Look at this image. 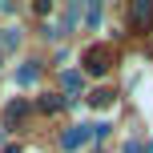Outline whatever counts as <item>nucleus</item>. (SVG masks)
<instances>
[{"instance_id": "f257e3e1", "label": "nucleus", "mask_w": 153, "mask_h": 153, "mask_svg": "<svg viewBox=\"0 0 153 153\" xmlns=\"http://www.w3.org/2000/svg\"><path fill=\"white\" fill-rule=\"evenodd\" d=\"M85 73H89V76H105L109 73V53L101 45H93L89 53H85Z\"/></svg>"}, {"instance_id": "f03ea898", "label": "nucleus", "mask_w": 153, "mask_h": 153, "mask_svg": "<svg viewBox=\"0 0 153 153\" xmlns=\"http://www.w3.org/2000/svg\"><path fill=\"white\" fill-rule=\"evenodd\" d=\"M89 137H93V125H73V129H65L61 145H65V149L73 153V149H81V145H85V141H89Z\"/></svg>"}, {"instance_id": "7ed1b4c3", "label": "nucleus", "mask_w": 153, "mask_h": 153, "mask_svg": "<svg viewBox=\"0 0 153 153\" xmlns=\"http://www.w3.org/2000/svg\"><path fill=\"white\" fill-rule=\"evenodd\" d=\"M129 20H133V28H145V24L153 20V0H137L133 12H129Z\"/></svg>"}, {"instance_id": "20e7f679", "label": "nucleus", "mask_w": 153, "mask_h": 153, "mask_svg": "<svg viewBox=\"0 0 153 153\" xmlns=\"http://www.w3.org/2000/svg\"><path fill=\"white\" fill-rule=\"evenodd\" d=\"M40 76V69H36V61H28V65H20V69H16V85H32Z\"/></svg>"}, {"instance_id": "39448f33", "label": "nucleus", "mask_w": 153, "mask_h": 153, "mask_svg": "<svg viewBox=\"0 0 153 153\" xmlns=\"http://www.w3.org/2000/svg\"><path fill=\"white\" fill-rule=\"evenodd\" d=\"M4 36H0V48H16L20 45V28H0Z\"/></svg>"}, {"instance_id": "423d86ee", "label": "nucleus", "mask_w": 153, "mask_h": 153, "mask_svg": "<svg viewBox=\"0 0 153 153\" xmlns=\"http://www.w3.org/2000/svg\"><path fill=\"white\" fill-rule=\"evenodd\" d=\"M24 113H28V105H24V101H12V105H8V121H20Z\"/></svg>"}, {"instance_id": "0eeeda50", "label": "nucleus", "mask_w": 153, "mask_h": 153, "mask_svg": "<svg viewBox=\"0 0 153 153\" xmlns=\"http://www.w3.org/2000/svg\"><path fill=\"white\" fill-rule=\"evenodd\" d=\"M40 109H45V113H56V109H61V97H45V101H40Z\"/></svg>"}, {"instance_id": "6e6552de", "label": "nucleus", "mask_w": 153, "mask_h": 153, "mask_svg": "<svg viewBox=\"0 0 153 153\" xmlns=\"http://www.w3.org/2000/svg\"><path fill=\"white\" fill-rule=\"evenodd\" d=\"M65 89L76 93V89H81V76H76V73H65Z\"/></svg>"}, {"instance_id": "1a4fd4ad", "label": "nucleus", "mask_w": 153, "mask_h": 153, "mask_svg": "<svg viewBox=\"0 0 153 153\" xmlns=\"http://www.w3.org/2000/svg\"><path fill=\"white\" fill-rule=\"evenodd\" d=\"M125 153H141V145H137V141H129V145H125Z\"/></svg>"}, {"instance_id": "9d476101", "label": "nucleus", "mask_w": 153, "mask_h": 153, "mask_svg": "<svg viewBox=\"0 0 153 153\" xmlns=\"http://www.w3.org/2000/svg\"><path fill=\"white\" fill-rule=\"evenodd\" d=\"M4 153H20V145H8V149H4Z\"/></svg>"}, {"instance_id": "9b49d317", "label": "nucleus", "mask_w": 153, "mask_h": 153, "mask_svg": "<svg viewBox=\"0 0 153 153\" xmlns=\"http://www.w3.org/2000/svg\"><path fill=\"white\" fill-rule=\"evenodd\" d=\"M145 153H153V141H149V149H145Z\"/></svg>"}]
</instances>
